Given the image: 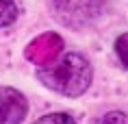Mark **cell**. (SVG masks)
<instances>
[{
    "mask_svg": "<svg viewBox=\"0 0 128 124\" xmlns=\"http://www.w3.org/2000/svg\"><path fill=\"white\" fill-rule=\"evenodd\" d=\"M59 55H63V39L56 33H44L33 39L26 48V59L33 61L37 68L52 63Z\"/></svg>",
    "mask_w": 128,
    "mask_h": 124,
    "instance_id": "4",
    "label": "cell"
},
{
    "mask_svg": "<svg viewBox=\"0 0 128 124\" xmlns=\"http://www.w3.org/2000/svg\"><path fill=\"white\" fill-rule=\"evenodd\" d=\"M28 113V100L20 89L0 85V124H22Z\"/></svg>",
    "mask_w": 128,
    "mask_h": 124,
    "instance_id": "3",
    "label": "cell"
},
{
    "mask_svg": "<svg viewBox=\"0 0 128 124\" xmlns=\"http://www.w3.org/2000/svg\"><path fill=\"white\" fill-rule=\"evenodd\" d=\"M33 124H76V120L68 113H48V115L35 120Z\"/></svg>",
    "mask_w": 128,
    "mask_h": 124,
    "instance_id": "7",
    "label": "cell"
},
{
    "mask_svg": "<svg viewBox=\"0 0 128 124\" xmlns=\"http://www.w3.org/2000/svg\"><path fill=\"white\" fill-rule=\"evenodd\" d=\"M100 124H128V113H124V111H108L106 115L102 117Z\"/></svg>",
    "mask_w": 128,
    "mask_h": 124,
    "instance_id": "8",
    "label": "cell"
},
{
    "mask_svg": "<svg viewBox=\"0 0 128 124\" xmlns=\"http://www.w3.org/2000/svg\"><path fill=\"white\" fill-rule=\"evenodd\" d=\"M37 78L44 87L56 91L61 96L78 98L89 89L94 70L82 55L65 52V55H59L52 63L37 68Z\"/></svg>",
    "mask_w": 128,
    "mask_h": 124,
    "instance_id": "1",
    "label": "cell"
},
{
    "mask_svg": "<svg viewBox=\"0 0 128 124\" xmlns=\"http://www.w3.org/2000/svg\"><path fill=\"white\" fill-rule=\"evenodd\" d=\"M115 55L120 59V63L128 70V33L120 35V37L115 39Z\"/></svg>",
    "mask_w": 128,
    "mask_h": 124,
    "instance_id": "6",
    "label": "cell"
},
{
    "mask_svg": "<svg viewBox=\"0 0 128 124\" xmlns=\"http://www.w3.org/2000/svg\"><path fill=\"white\" fill-rule=\"evenodd\" d=\"M54 18L70 28H82L104 13L108 0H48Z\"/></svg>",
    "mask_w": 128,
    "mask_h": 124,
    "instance_id": "2",
    "label": "cell"
},
{
    "mask_svg": "<svg viewBox=\"0 0 128 124\" xmlns=\"http://www.w3.org/2000/svg\"><path fill=\"white\" fill-rule=\"evenodd\" d=\"M18 20V5L15 0H0V28L11 26Z\"/></svg>",
    "mask_w": 128,
    "mask_h": 124,
    "instance_id": "5",
    "label": "cell"
}]
</instances>
